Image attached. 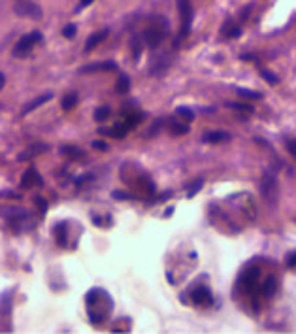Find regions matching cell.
<instances>
[{"instance_id": "obj_1", "label": "cell", "mask_w": 296, "mask_h": 334, "mask_svg": "<svg viewBox=\"0 0 296 334\" xmlns=\"http://www.w3.org/2000/svg\"><path fill=\"white\" fill-rule=\"evenodd\" d=\"M113 308V302L109 299V295L102 289H93L89 295H87V310H89V316L94 325H100L104 319L108 317V314Z\"/></svg>"}, {"instance_id": "obj_2", "label": "cell", "mask_w": 296, "mask_h": 334, "mask_svg": "<svg viewBox=\"0 0 296 334\" xmlns=\"http://www.w3.org/2000/svg\"><path fill=\"white\" fill-rule=\"evenodd\" d=\"M166 34H168V23L162 19V17H155L153 19V23L143 31V42H145V46L151 49H155L160 46V42L166 38Z\"/></svg>"}, {"instance_id": "obj_3", "label": "cell", "mask_w": 296, "mask_h": 334, "mask_svg": "<svg viewBox=\"0 0 296 334\" xmlns=\"http://www.w3.org/2000/svg\"><path fill=\"white\" fill-rule=\"evenodd\" d=\"M14 12H16L19 17H31V19H36V21L44 17L42 8H40L38 4L31 2V0H19L16 4V8H14Z\"/></svg>"}, {"instance_id": "obj_4", "label": "cell", "mask_w": 296, "mask_h": 334, "mask_svg": "<svg viewBox=\"0 0 296 334\" xmlns=\"http://www.w3.org/2000/svg\"><path fill=\"white\" fill-rule=\"evenodd\" d=\"M38 40H42V34H40V32H32V34L23 36V38L16 44V48H14V55H16V57H25V55H29V51L34 48V44H36Z\"/></svg>"}, {"instance_id": "obj_5", "label": "cell", "mask_w": 296, "mask_h": 334, "mask_svg": "<svg viewBox=\"0 0 296 334\" xmlns=\"http://www.w3.org/2000/svg\"><path fill=\"white\" fill-rule=\"evenodd\" d=\"M261 191H262V196H264L266 202L274 204L278 200V179L272 174L264 176L262 179V185H261Z\"/></svg>"}, {"instance_id": "obj_6", "label": "cell", "mask_w": 296, "mask_h": 334, "mask_svg": "<svg viewBox=\"0 0 296 334\" xmlns=\"http://www.w3.org/2000/svg\"><path fill=\"white\" fill-rule=\"evenodd\" d=\"M177 10L181 14V36H187L192 23V8L189 0H177Z\"/></svg>"}, {"instance_id": "obj_7", "label": "cell", "mask_w": 296, "mask_h": 334, "mask_svg": "<svg viewBox=\"0 0 296 334\" xmlns=\"http://www.w3.org/2000/svg\"><path fill=\"white\" fill-rule=\"evenodd\" d=\"M259 274H261V270H259L257 266L245 268V270L240 274V278H238V285H240V289H244V291L251 289V287L257 283V280H259Z\"/></svg>"}, {"instance_id": "obj_8", "label": "cell", "mask_w": 296, "mask_h": 334, "mask_svg": "<svg viewBox=\"0 0 296 334\" xmlns=\"http://www.w3.org/2000/svg\"><path fill=\"white\" fill-rule=\"evenodd\" d=\"M42 187L44 185V181H42V176L38 174L34 168H29L25 174H23V177H21V189H31V187Z\"/></svg>"}, {"instance_id": "obj_9", "label": "cell", "mask_w": 296, "mask_h": 334, "mask_svg": "<svg viewBox=\"0 0 296 334\" xmlns=\"http://www.w3.org/2000/svg\"><path fill=\"white\" fill-rule=\"evenodd\" d=\"M108 70H117V64L111 61H104V63H93L85 64L79 68V74H93V72H108Z\"/></svg>"}, {"instance_id": "obj_10", "label": "cell", "mask_w": 296, "mask_h": 334, "mask_svg": "<svg viewBox=\"0 0 296 334\" xmlns=\"http://www.w3.org/2000/svg\"><path fill=\"white\" fill-rule=\"evenodd\" d=\"M191 297H192V302L194 304H211V291L208 289V287L204 285H198L192 289V293H191Z\"/></svg>"}, {"instance_id": "obj_11", "label": "cell", "mask_w": 296, "mask_h": 334, "mask_svg": "<svg viewBox=\"0 0 296 334\" xmlns=\"http://www.w3.org/2000/svg\"><path fill=\"white\" fill-rule=\"evenodd\" d=\"M278 289H279V281H278V278H276V276H268V278L264 280V283H262V287H261V293H262V297L272 299V297L278 293Z\"/></svg>"}, {"instance_id": "obj_12", "label": "cell", "mask_w": 296, "mask_h": 334, "mask_svg": "<svg viewBox=\"0 0 296 334\" xmlns=\"http://www.w3.org/2000/svg\"><path fill=\"white\" fill-rule=\"evenodd\" d=\"M44 151H47L46 143H34V145H31L29 149H25L23 153H19V157H17V159L19 160H31V159H34V157H38V155H42Z\"/></svg>"}, {"instance_id": "obj_13", "label": "cell", "mask_w": 296, "mask_h": 334, "mask_svg": "<svg viewBox=\"0 0 296 334\" xmlns=\"http://www.w3.org/2000/svg\"><path fill=\"white\" fill-rule=\"evenodd\" d=\"M109 34L108 29H104V31H98L94 32V34H91L89 36V40H87V44H85V51H91V49H94L102 40H106V36Z\"/></svg>"}, {"instance_id": "obj_14", "label": "cell", "mask_w": 296, "mask_h": 334, "mask_svg": "<svg viewBox=\"0 0 296 334\" xmlns=\"http://www.w3.org/2000/svg\"><path fill=\"white\" fill-rule=\"evenodd\" d=\"M202 140H204V142H208V143L226 142V140H230V134H228V132H223V130H215V132H206Z\"/></svg>"}, {"instance_id": "obj_15", "label": "cell", "mask_w": 296, "mask_h": 334, "mask_svg": "<svg viewBox=\"0 0 296 334\" xmlns=\"http://www.w3.org/2000/svg\"><path fill=\"white\" fill-rule=\"evenodd\" d=\"M51 93H47V95H42V96H38L36 100H32V102H29L25 108H23V113H31L32 110H36V108H40L42 104H46V102H49L51 100Z\"/></svg>"}, {"instance_id": "obj_16", "label": "cell", "mask_w": 296, "mask_h": 334, "mask_svg": "<svg viewBox=\"0 0 296 334\" xmlns=\"http://www.w3.org/2000/svg\"><path fill=\"white\" fill-rule=\"evenodd\" d=\"M128 89H130V78L126 74H121L117 83H115V91L119 95H125V93H128Z\"/></svg>"}, {"instance_id": "obj_17", "label": "cell", "mask_w": 296, "mask_h": 334, "mask_svg": "<svg viewBox=\"0 0 296 334\" xmlns=\"http://www.w3.org/2000/svg\"><path fill=\"white\" fill-rule=\"evenodd\" d=\"M55 238H57V244L63 247V246H66V225L64 223H59L57 227H55Z\"/></svg>"}, {"instance_id": "obj_18", "label": "cell", "mask_w": 296, "mask_h": 334, "mask_svg": "<svg viewBox=\"0 0 296 334\" xmlns=\"http://www.w3.org/2000/svg\"><path fill=\"white\" fill-rule=\"evenodd\" d=\"M76 104H78V95L76 93H70V95H66L63 98V104L61 106H63V110H72Z\"/></svg>"}, {"instance_id": "obj_19", "label": "cell", "mask_w": 296, "mask_h": 334, "mask_svg": "<svg viewBox=\"0 0 296 334\" xmlns=\"http://www.w3.org/2000/svg\"><path fill=\"white\" fill-rule=\"evenodd\" d=\"M109 113H111L109 106H100V108L94 110V119H96V121H106L109 117Z\"/></svg>"}, {"instance_id": "obj_20", "label": "cell", "mask_w": 296, "mask_h": 334, "mask_svg": "<svg viewBox=\"0 0 296 334\" xmlns=\"http://www.w3.org/2000/svg\"><path fill=\"white\" fill-rule=\"evenodd\" d=\"M175 113L183 119V121H187V123H191L192 119H194V113H192V110H189V108H185V106H179L177 110H175Z\"/></svg>"}, {"instance_id": "obj_21", "label": "cell", "mask_w": 296, "mask_h": 334, "mask_svg": "<svg viewBox=\"0 0 296 334\" xmlns=\"http://www.w3.org/2000/svg\"><path fill=\"white\" fill-rule=\"evenodd\" d=\"M168 127H170L172 134H187L189 132L187 125H179V123H177V121H174V119L170 121V125H168Z\"/></svg>"}, {"instance_id": "obj_22", "label": "cell", "mask_w": 296, "mask_h": 334, "mask_svg": "<svg viewBox=\"0 0 296 334\" xmlns=\"http://www.w3.org/2000/svg\"><path fill=\"white\" fill-rule=\"evenodd\" d=\"M236 91H238V95L245 96V98H255V100L262 98V95H261V93H257V91H249V89H244V87H240V89H236Z\"/></svg>"}, {"instance_id": "obj_23", "label": "cell", "mask_w": 296, "mask_h": 334, "mask_svg": "<svg viewBox=\"0 0 296 334\" xmlns=\"http://www.w3.org/2000/svg\"><path fill=\"white\" fill-rule=\"evenodd\" d=\"M63 155H68V157H83L85 153L83 151H79V149H76V147H63Z\"/></svg>"}, {"instance_id": "obj_24", "label": "cell", "mask_w": 296, "mask_h": 334, "mask_svg": "<svg viewBox=\"0 0 296 334\" xmlns=\"http://www.w3.org/2000/svg\"><path fill=\"white\" fill-rule=\"evenodd\" d=\"M202 185H204V181H202V179H198V181L194 183V187H191V189H189V193H187L189 198H192V196H194L196 193L200 191V189H202Z\"/></svg>"}, {"instance_id": "obj_25", "label": "cell", "mask_w": 296, "mask_h": 334, "mask_svg": "<svg viewBox=\"0 0 296 334\" xmlns=\"http://www.w3.org/2000/svg\"><path fill=\"white\" fill-rule=\"evenodd\" d=\"M63 34H64V38H74V34H76V25H66L63 29Z\"/></svg>"}, {"instance_id": "obj_26", "label": "cell", "mask_w": 296, "mask_h": 334, "mask_svg": "<svg viewBox=\"0 0 296 334\" xmlns=\"http://www.w3.org/2000/svg\"><path fill=\"white\" fill-rule=\"evenodd\" d=\"M262 78H264L268 83H272V85H276V83L279 81L278 78H276V76H274V74H272V72H268V70H262Z\"/></svg>"}, {"instance_id": "obj_27", "label": "cell", "mask_w": 296, "mask_h": 334, "mask_svg": "<svg viewBox=\"0 0 296 334\" xmlns=\"http://www.w3.org/2000/svg\"><path fill=\"white\" fill-rule=\"evenodd\" d=\"M228 106L234 108V110H240V111H253V106H245V104H234V102H228Z\"/></svg>"}, {"instance_id": "obj_28", "label": "cell", "mask_w": 296, "mask_h": 334, "mask_svg": "<svg viewBox=\"0 0 296 334\" xmlns=\"http://www.w3.org/2000/svg\"><path fill=\"white\" fill-rule=\"evenodd\" d=\"M287 149H289V153L293 155L296 159V140L295 138H291V140H287Z\"/></svg>"}, {"instance_id": "obj_29", "label": "cell", "mask_w": 296, "mask_h": 334, "mask_svg": "<svg viewBox=\"0 0 296 334\" xmlns=\"http://www.w3.org/2000/svg\"><path fill=\"white\" fill-rule=\"evenodd\" d=\"M132 48H134V57H140L141 44H140V40H138V38H134V40H132Z\"/></svg>"}, {"instance_id": "obj_30", "label": "cell", "mask_w": 296, "mask_h": 334, "mask_svg": "<svg viewBox=\"0 0 296 334\" xmlns=\"http://www.w3.org/2000/svg\"><path fill=\"white\" fill-rule=\"evenodd\" d=\"M36 202H38V206H40V210H42V213H44V211H46V202H44V200H42V198H40V196H36Z\"/></svg>"}, {"instance_id": "obj_31", "label": "cell", "mask_w": 296, "mask_h": 334, "mask_svg": "<svg viewBox=\"0 0 296 334\" xmlns=\"http://www.w3.org/2000/svg\"><path fill=\"white\" fill-rule=\"evenodd\" d=\"M93 147H98V149H102V151H104V149H108V145H106L104 142H93Z\"/></svg>"}, {"instance_id": "obj_32", "label": "cell", "mask_w": 296, "mask_h": 334, "mask_svg": "<svg viewBox=\"0 0 296 334\" xmlns=\"http://www.w3.org/2000/svg\"><path fill=\"white\" fill-rule=\"evenodd\" d=\"M91 2H94V0H81V4H79V6H78V12H79V10H83L85 6H89Z\"/></svg>"}, {"instance_id": "obj_33", "label": "cell", "mask_w": 296, "mask_h": 334, "mask_svg": "<svg viewBox=\"0 0 296 334\" xmlns=\"http://www.w3.org/2000/svg\"><path fill=\"white\" fill-rule=\"evenodd\" d=\"M287 263H289V266H296V253H293V255H291V257H289V261H287Z\"/></svg>"}, {"instance_id": "obj_34", "label": "cell", "mask_w": 296, "mask_h": 334, "mask_svg": "<svg viewBox=\"0 0 296 334\" xmlns=\"http://www.w3.org/2000/svg\"><path fill=\"white\" fill-rule=\"evenodd\" d=\"M4 83H6V76H4V74H2V72H0V89H2V87H4Z\"/></svg>"}]
</instances>
